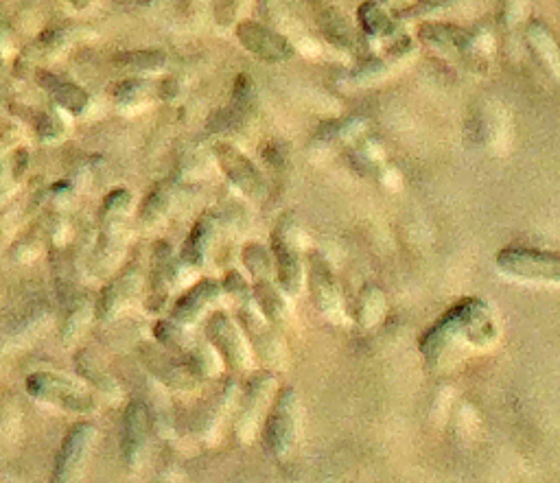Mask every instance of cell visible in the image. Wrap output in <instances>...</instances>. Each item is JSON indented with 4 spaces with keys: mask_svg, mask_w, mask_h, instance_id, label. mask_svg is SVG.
I'll return each mask as SVG.
<instances>
[{
    "mask_svg": "<svg viewBox=\"0 0 560 483\" xmlns=\"http://www.w3.org/2000/svg\"><path fill=\"white\" fill-rule=\"evenodd\" d=\"M385 306H388V302H385L381 289L364 287L357 300V315H355L357 322L364 328L379 324L381 317L385 315Z\"/></svg>",
    "mask_w": 560,
    "mask_h": 483,
    "instance_id": "28",
    "label": "cell"
},
{
    "mask_svg": "<svg viewBox=\"0 0 560 483\" xmlns=\"http://www.w3.org/2000/svg\"><path fill=\"white\" fill-rule=\"evenodd\" d=\"M95 438L97 427L92 422H77L70 427L57 451L51 483H81Z\"/></svg>",
    "mask_w": 560,
    "mask_h": 483,
    "instance_id": "6",
    "label": "cell"
},
{
    "mask_svg": "<svg viewBox=\"0 0 560 483\" xmlns=\"http://www.w3.org/2000/svg\"><path fill=\"white\" fill-rule=\"evenodd\" d=\"M132 208V193L125 188H116L101 206L99 212V243H97V263L99 267H110L116 263L125 245V221Z\"/></svg>",
    "mask_w": 560,
    "mask_h": 483,
    "instance_id": "5",
    "label": "cell"
},
{
    "mask_svg": "<svg viewBox=\"0 0 560 483\" xmlns=\"http://www.w3.org/2000/svg\"><path fill=\"white\" fill-rule=\"evenodd\" d=\"M243 263L248 267V272L254 276V280H265L272 278V254L265 250L261 243H250L243 250Z\"/></svg>",
    "mask_w": 560,
    "mask_h": 483,
    "instance_id": "32",
    "label": "cell"
},
{
    "mask_svg": "<svg viewBox=\"0 0 560 483\" xmlns=\"http://www.w3.org/2000/svg\"><path fill=\"white\" fill-rule=\"evenodd\" d=\"M90 317H92V304L88 300H81L73 306V311L68 313L66 322L62 326L64 344H73V341H77L81 335H84V331L90 324Z\"/></svg>",
    "mask_w": 560,
    "mask_h": 483,
    "instance_id": "31",
    "label": "cell"
},
{
    "mask_svg": "<svg viewBox=\"0 0 560 483\" xmlns=\"http://www.w3.org/2000/svg\"><path fill=\"white\" fill-rule=\"evenodd\" d=\"M364 121L361 119H350V121H342V123H335L331 125V129H322V138H326L331 143V140H348L357 136L361 129H364Z\"/></svg>",
    "mask_w": 560,
    "mask_h": 483,
    "instance_id": "36",
    "label": "cell"
},
{
    "mask_svg": "<svg viewBox=\"0 0 560 483\" xmlns=\"http://www.w3.org/2000/svg\"><path fill=\"white\" fill-rule=\"evenodd\" d=\"M38 129V136L42 143H53V140L62 138L64 134V121L60 119V114L53 112V110H46L40 114V121L35 125Z\"/></svg>",
    "mask_w": 560,
    "mask_h": 483,
    "instance_id": "35",
    "label": "cell"
},
{
    "mask_svg": "<svg viewBox=\"0 0 560 483\" xmlns=\"http://www.w3.org/2000/svg\"><path fill=\"white\" fill-rule=\"evenodd\" d=\"M525 35H528L530 49H532V53H534L536 57H539V62H541L543 68L547 70V75H550L552 79H558V73H560L558 44H556V40H554L552 31L547 29L545 25H541V22H530L528 31H525Z\"/></svg>",
    "mask_w": 560,
    "mask_h": 483,
    "instance_id": "25",
    "label": "cell"
},
{
    "mask_svg": "<svg viewBox=\"0 0 560 483\" xmlns=\"http://www.w3.org/2000/svg\"><path fill=\"white\" fill-rule=\"evenodd\" d=\"M252 298L259 306V311L263 313V317L270 322L274 328L276 326H287L294 320V311H291V304L287 302V296L280 291L272 278L265 280H256Z\"/></svg>",
    "mask_w": 560,
    "mask_h": 483,
    "instance_id": "20",
    "label": "cell"
},
{
    "mask_svg": "<svg viewBox=\"0 0 560 483\" xmlns=\"http://www.w3.org/2000/svg\"><path fill=\"white\" fill-rule=\"evenodd\" d=\"M213 219L210 217H202L200 221L195 223L189 237H186L184 245H182V263L191 269H200L206 265L208 258V250H210V241H213Z\"/></svg>",
    "mask_w": 560,
    "mask_h": 483,
    "instance_id": "24",
    "label": "cell"
},
{
    "mask_svg": "<svg viewBox=\"0 0 560 483\" xmlns=\"http://www.w3.org/2000/svg\"><path fill=\"white\" fill-rule=\"evenodd\" d=\"M239 306V328L248 341V346L254 350V355L259 357L265 365H278L283 361V344H280V335L276 328L265 320L263 313L256 306L252 293L241 300H237Z\"/></svg>",
    "mask_w": 560,
    "mask_h": 483,
    "instance_id": "7",
    "label": "cell"
},
{
    "mask_svg": "<svg viewBox=\"0 0 560 483\" xmlns=\"http://www.w3.org/2000/svg\"><path fill=\"white\" fill-rule=\"evenodd\" d=\"M420 40L434 46L436 51L449 57H471L477 49V38L466 29L455 25H445V22H427L418 31Z\"/></svg>",
    "mask_w": 560,
    "mask_h": 483,
    "instance_id": "18",
    "label": "cell"
},
{
    "mask_svg": "<svg viewBox=\"0 0 560 483\" xmlns=\"http://www.w3.org/2000/svg\"><path fill=\"white\" fill-rule=\"evenodd\" d=\"M75 370H77L81 379H84L92 387V390H97V392H101L105 396H112V398L121 394L119 383H116L114 376L108 372V368H105L101 359L95 355V350H90V348L79 350L77 357H75Z\"/></svg>",
    "mask_w": 560,
    "mask_h": 483,
    "instance_id": "22",
    "label": "cell"
},
{
    "mask_svg": "<svg viewBox=\"0 0 560 483\" xmlns=\"http://www.w3.org/2000/svg\"><path fill=\"white\" fill-rule=\"evenodd\" d=\"M309 280H311V298L318 306V311L333 324L346 322V311L342 304V293L337 289L333 276V267L326 261L324 254H309Z\"/></svg>",
    "mask_w": 560,
    "mask_h": 483,
    "instance_id": "10",
    "label": "cell"
},
{
    "mask_svg": "<svg viewBox=\"0 0 560 483\" xmlns=\"http://www.w3.org/2000/svg\"><path fill=\"white\" fill-rule=\"evenodd\" d=\"M322 29L326 33V38L333 40L335 44L344 46V49H355L357 46V38L353 35V29H350L348 22L333 9L326 11V16L322 18Z\"/></svg>",
    "mask_w": 560,
    "mask_h": 483,
    "instance_id": "33",
    "label": "cell"
},
{
    "mask_svg": "<svg viewBox=\"0 0 560 483\" xmlns=\"http://www.w3.org/2000/svg\"><path fill=\"white\" fill-rule=\"evenodd\" d=\"M357 18H359V25L364 27V31L370 35V38H390V35L396 31V25L388 16V11H385L379 3L361 5Z\"/></svg>",
    "mask_w": 560,
    "mask_h": 483,
    "instance_id": "27",
    "label": "cell"
},
{
    "mask_svg": "<svg viewBox=\"0 0 560 483\" xmlns=\"http://www.w3.org/2000/svg\"><path fill=\"white\" fill-rule=\"evenodd\" d=\"M499 272L521 282L552 285L560 282V258L554 252L532 250V247H506L497 254Z\"/></svg>",
    "mask_w": 560,
    "mask_h": 483,
    "instance_id": "4",
    "label": "cell"
},
{
    "mask_svg": "<svg viewBox=\"0 0 560 483\" xmlns=\"http://www.w3.org/2000/svg\"><path fill=\"white\" fill-rule=\"evenodd\" d=\"M206 335L210 339V346H213L217 357L228 370L245 372L252 368L248 341H245L239 324L226 311H215L208 317Z\"/></svg>",
    "mask_w": 560,
    "mask_h": 483,
    "instance_id": "8",
    "label": "cell"
},
{
    "mask_svg": "<svg viewBox=\"0 0 560 483\" xmlns=\"http://www.w3.org/2000/svg\"><path fill=\"white\" fill-rule=\"evenodd\" d=\"M221 285L217 280H202L193 289H189L184 296L173 304L171 322L180 324L184 328H191L208 313V309L221 300Z\"/></svg>",
    "mask_w": 560,
    "mask_h": 483,
    "instance_id": "17",
    "label": "cell"
},
{
    "mask_svg": "<svg viewBox=\"0 0 560 483\" xmlns=\"http://www.w3.org/2000/svg\"><path fill=\"white\" fill-rule=\"evenodd\" d=\"M171 199H173V191L169 184L156 186L145 199L143 210H140V219H143L147 226H154V223H158L169 212Z\"/></svg>",
    "mask_w": 560,
    "mask_h": 483,
    "instance_id": "30",
    "label": "cell"
},
{
    "mask_svg": "<svg viewBox=\"0 0 560 483\" xmlns=\"http://www.w3.org/2000/svg\"><path fill=\"white\" fill-rule=\"evenodd\" d=\"M0 350H3V344H0Z\"/></svg>",
    "mask_w": 560,
    "mask_h": 483,
    "instance_id": "39",
    "label": "cell"
},
{
    "mask_svg": "<svg viewBox=\"0 0 560 483\" xmlns=\"http://www.w3.org/2000/svg\"><path fill=\"white\" fill-rule=\"evenodd\" d=\"M274 390H276V376L272 372L256 374L250 381L248 390H245L241 414L235 424V435L241 444H250L254 440Z\"/></svg>",
    "mask_w": 560,
    "mask_h": 483,
    "instance_id": "11",
    "label": "cell"
},
{
    "mask_svg": "<svg viewBox=\"0 0 560 483\" xmlns=\"http://www.w3.org/2000/svg\"><path fill=\"white\" fill-rule=\"evenodd\" d=\"M237 392L239 387L237 383H228L224 390H221L215 398L213 403H210L200 416V422H197V435H200V440L204 442H213L215 435L221 427V422L226 420L228 411L235 407L237 403Z\"/></svg>",
    "mask_w": 560,
    "mask_h": 483,
    "instance_id": "23",
    "label": "cell"
},
{
    "mask_svg": "<svg viewBox=\"0 0 560 483\" xmlns=\"http://www.w3.org/2000/svg\"><path fill=\"white\" fill-rule=\"evenodd\" d=\"M112 94L119 108H134L149 94V84L145 79H125L114 86Z\"/></svg>",
    "mask_w": 560,
    "mask_h": 483,
    "instance_id": "34",
    "label": "cell"
},
{
    "mask_svg": "<svg viewBox=\"0 0 560 483\" xmlns=\"http://www.w3.org/2000/svg\"><path fill=\"white\" fill-rule=\"evenodd\" d=\"M114 64L132 75H151L167 66V55L162 51H127L116 55Z\"/></svg>",
    "mask_w": 560,
    "mask_h": 483,
    "instance_id": "26",
    "label": "cell"
},
{
    "mask_svg": "<svg viewBox=\"0 0 560 483\" xmlns=\"http://www.w3.org/2000/svg\"><path fill=\"white\" fill-rule=\"evenodd\" d=\"M25 387L29 396H33L40 403H49L53 407H60L68 414H95L97 398L88 392V387L79 381L70 379L60 372L40 370L27 376Z\"/></svg>",
    "mask_w": 560,
    "mask_h": 483,
    "instance_id": "1",
    "label": "cell"
},
{
    "mask_svg": "<svg viewBox=\"0 0 560 483\" xmlns=\"http://www.w3.org/2000/svg\"><path fill=\"white\" fill-rule=\"evenodd\" d=\"M38 84L51 94V99L60 105L62 110H66L70 114H81L88 108V103H90L88 92L81 86L73 84V81L42 70V73H38Z\"/></svg>",
    "mask_w": 560,
    "mask_h": 483,
    "instance_id": "21",
    "label": "cell"
},
{
    "mask_svg": "<svg viewBox=\"0 0 560 483\" xmlns=\"http://www.w3.org/2000/svg\"><path fill=\"white\" fill-rule=\"evenodd\" d=\"M460 311V331L462 337L475 348L493 346L499 335L495 315L490 311L488 302L480 298H471L458 304Z\"/></svg>",
    "mask_w": 560,
    "mask_h": 483,
    "instance_id": "15",
    "label": "cell"
},
{
    "mask_svg": "<svg viewBox=\"0 0 560 483\" xmlns=\"http://www.w3.org/2000/svg\"><path fill=\"white\" fill-rule=\"evenodd\" d=\"M140 359L145 361V368L151 372V376L165 387H169V390L193 392L197 387V379L186 370V365L175 361L165 350H158V346L154 344L140 348Z\"/></svg>",
    "mask_w": 560,
    "mask_h": 483,
    "instance_id": "16",
    "label": "cell"
},
{
    "mask_svg": "<svg viewBox=\"0 0 560 483\" xmlns=\"http://www.w3.org/2000/svg\"><path fill=\"white\" fill-rule=\"evenodd\" d=\"M70 42V31L68 29H55L44 33L42 38L35 42L31 49L22 55L20 64H31L35 60H44V57H51L55 53H60L62 49H66Z\"/></svg>",
    "mask_w": 560,
    "mask_h": 483,
    "instance_id": "29",
    "label": "cell"
},
{
    "mask_svg": "<svg viewBox=\"0 0 560 483\" xmlns=\"http://www.w3.org/2000/svg\"><path fill=\"white\" fill-rule=\"evenodd\" d=\"M5 42H7V35L0 33V68H3V64H5V51H3Z\"/></svg>",
    "mask_w": 560,
    "mask_h": 483,
    "instance_id": "38",
    "label": "cell"
},
{
    "mask_svg": "<svg viewBox=\"0 0 560 483\" xmlns=\"http://www.w3.org/2000/svg\"><path fill=\"white\" fill-rule=\"evenodd\" d=\"M215 158L228 182L235 186L241 195L254 199V202H259V199L265 197L263 173L243 151H239L230 143H219L215 145Z\"/></svg>",
    "mask_w": 560,
    "mask_h": 483,
    "instance_id": "9",
    "label": "cell"
},
{
    "mask_svg": "<svg viewBox=\"0 0 560 483\" xmlns=\"http://www.w3.org/2000/svg\"><path fill=\"white\" fill-rule=\"evenodd\" d=\"M237 38L245 51H250L263 62H287L289 57L294 55V46L289 44L285 35H280L278 31L263 25V22L243 20L237 27Z\"/></svg>",
    "mask_w": 560,
    "mask_h": 483,
    "instance_id": "12",
    "label": "cell"
},
{
    "mask_svg": "<svg viewBox=\"0 0 560 483\" xmlns=\"http://www.w3.org/2000/svg\"><path fill=\"white\" fill-rule=\"evenodd\" d=\"M272 263L276 267L278 289L285 296H298L305 280L300 258V226L294 212H287L272 232Z\"/></svg>",
    "mask_w": 560,
    "mask_h": 483,
    "instance_id": "2",
    "label": "cell"
},
{
    "mask_svg": "<svg viewBox=\"0 0 560 483\" xmlns=\"http://www.w3.org/2000/svg\"><path fill=\"white\" fill-rule=\"evenodd\" d=\"M147 438H149V420L143 403L127 405L123 422H121V453L130 470L143 466L147 457Z\"/></svg>",
    "mask_w": 560,
    "mask_h": 483,
    "instance_id": "14",
    "label": "cell"
},
{
    "mask_svg": "<svg viewBox=\"0 0 560 483\" xmlns=\"http://www.w3.org/2000/svg\"><path fill=\"white\" fill-rule=\"evenodd\" d=\"M138 291H140V272L136 265H130L101 291V298L97 302L99 320L108 322L112 317L119 315L138 296Z\"/></svg>",
    "mask_w": 560,
    "mask_h": 483,
    "instance_id": "19",
    "label": "cell"
},
{
    "mask_svg": "<svg viewBox=\"0 0 560 483\" xmlns=\"http://www.w3.org/2000/svg\"><path fill=\"white\" fill-rule=\"evenodd\" d=\"M388 73V64L375 60V62H368L366 66H361L357 73H355V81L357 84H370V81H375L379 77H383Z\"/></svg>",
    "mask_w": 560,
    "mask_h": 483,
    "instance_id": "37",
    "label": "cell"
},
{
    "mask_svg": "<svg viewBox=\"0 0 560 483\" xmlns=\"http://www.w3.org/2000/svg\"><path fill=\"white\" fill-rule=\"evenodd\" d=\"M180 282H182L180 280V269L175 267L171 245L165 243V241H160L154 247V256H151L147 309L151 313H158V311L165 309L171 289L178 287Z\"/></svg>",
    "mask_w": 560,
    "mask_h": 483,
    "instance_id": "13",
    "label": "cell"
},
{
    "mask_svg": "<svg viewBox=\"0 0 560 483\" xmlns=\"http://www.w3.org/2000/svg\"><path fill=\"white\" fill-rule=\"evenodd\" d=\"M300 433V398L294 387H283L265 422V446L276 459L291 455Z\"/></svg>",
    "mask_w": 560,
    "mask_h": 483,
    "instance_id": "3",
    "label": "cell"
}]
</instances>
